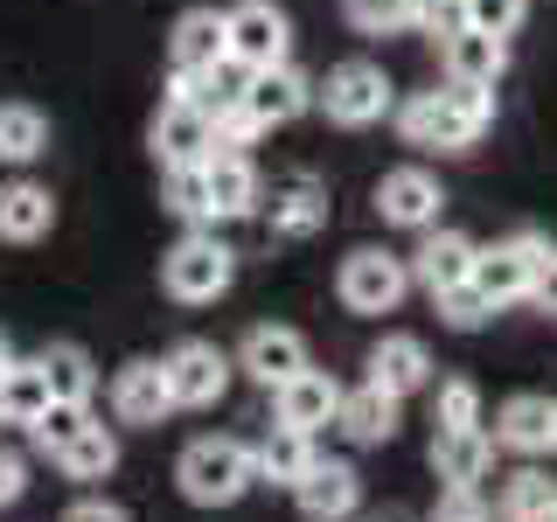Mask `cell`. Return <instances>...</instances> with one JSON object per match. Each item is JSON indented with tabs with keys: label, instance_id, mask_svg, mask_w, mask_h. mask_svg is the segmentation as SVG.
Returning <instances> with one entry per match:
<instances>
[{
	"label": "cell",
	"instance_id": "cell-1",
	"mask_svg": "<svg viewBox=\"0 0 557 522\" xmlns=\"http://www.w3.org/2000/svg\"><path fill=\"white\" fill-rule=\"evenodd\" d=\"M231 278H237V251H231L216 231H188V237L161 258V286H168L182 307L223 300V293H231Z\"/></svg>",
	"mask_w": 557,
	"mask_h": 522
},
{
	"label": "cell",
	"instance_id": "cell-2",
	"mask_svg": "<svg viewBox=\"0 0 557 522\" xmlns=\"http://www.w3.org/2000/svg\"><path fill=\"white\" fill-rule=\"evenodd\" d=\"M174 481H182V495L196 509H231L258 481V467H251V446H237V439H196L182 452V467H174Z\"/></svg>",
	"mask_w": 557,
	"mask_h": 522
},
{
	"label": "cell",
	"instance_id": "cell-3",
	"mask_svg": "<svg viewBox=\"0 0 557 522\" xmlns=\"http://www.w3.org/2000/svg\"><path fill=\"white\" fill-rule=\"evenodd\" d=\"M313 104H321L335 126H348V133H362V126H376L383 112L397 104V91H391V77H383V63H335L327 70V84H313Z\"/></svg>",
	"mask_w": 557,
	"mask_h": 522
},
{
	"label": "cell",
	"instance_id": "cell-4",
	"mask_svg": "<svg viewBox=\"0 0 557 522\" xmlns=\"http://www.w3.org/2000/svg\"><path fill=\"white\" fill-rule=\"evenodd\" d=\"M335 293H342L348 313H397V300L411 293V265H405L397 251H376V244H362V251L342 258Z\"/></svg>",
	"mask_w": 557,
	"mask_h": 522
},
{
	"label": "cell",
	"instance_id": "cell-5",
	"mask_svg": "<svg viewBox=\"0 0 557 522\" xmlns=\"http://www.w3.org/2000/svg\"><path fill=\"white\" fill-rule=\"evenodd\" d=\"M223 49H231V63H244V70L286 63V49H293L286 8H272V0H237V8H223Z\"/></svg>",
	"mask_w": 557,
	"mask_h": 522
},
{
	"label": "cell",
	"instance_id": "cell-6",
	"mask_svg": "<svg viewBox=\"0 0 557 522\" xmlns=\"http://www.w3.org/2000/svg\"><path fill=\"white\" fill-rule=\"evenodd\" d=\"M391 112H397V133H405V147L460 153V147H474V139L487 133V126H474V119H467L446 91H411V98H397Z\"/></svg>",
	"mask_w": 557,
	"mask_h": 522
},
{
	"label": "cell",
	"instance_id": "cell-7",
	"mask_svg": "<svg viewBox=\"0 0 557 522\" xmlns=\"http://www.w3.org/2000/svg\"><path fill=\"white\" fill-rule=\"evenodd\" d=\"M550 244L536 237V231H522V237H509V244H495V251H474V286L487 293L495 307H516V300H530V272H536V258H544Z\"/></svg>",
	"mask_w": 557,
	"mask_h": 522
},
{
	"label": "cell",
	"instance_id": "cell-8",
	"mask_svg": "<svg viewBox=\"0 0 557 522\" xmlns=\"http://www.w3.org/2000/svg\"><path fill=\"white\" fill-rule=\"evenodd\" d=\"M161 370H168V397H174V405L202 411V405H216V397L231 390V370H237V362L223 356L216 341H182Z\"/></svg>",
	"mask_w": 557,
	"mask_h": 522
},
{
	"label": "cell",
	"instance_id": "cell-9",
	"mask_svg": "<svg viewBox=\"0 0 557 522\" xmlns=\"http://www.w3.org/2000/svg\"><path fill=\"white\" fill-rule=\"evenodd\" d=\"M440 209H446V196H440V174L432 167H391L376 182V216L397 223V231H432Z\"/></svg>",
	"mask_w": 557,
	"mask_h": 522
},
{
	"label": "cell",
	"instance_id": "cell-10",
	"mask_svg": "<svg viewBox=\"0 0 557 522\" xmlns=\"http://www.w3.org/2000/svg\"><path fill=\"white\" fill-rule=\"evenodd\" d=\"M147 139H153V161H161V167H196V161L216 153V126H209V112H196V104H182V98H168L161 112H153Z\"/></svg>",
	"mask_w": 557,
	"mask_h": 522
},
{
	"label": "cell",
	"instance_id": "cell-11",
	"mask_svg": "<svg viewBox=\"0 0 557 522\" xmlns=\"http://www.w3.org/2000/svg\"><path fill=\"white\" fill-rule=\"evenodd\" d=\"M237 104L251 112L258 133H272V126H293V119L313 104V84H307L293 63H272V70H251V84H244Z\"/></svg>",
	"mask_w": 557,
	"mask_h": 522
},
{
	"label": "cell",
	"instance_id": "cell-12",
	"mask_svg": "<svg viewBox=\"0 0 557 522\" xmlns=\"http://www.w3.org/2000/svg\"><path fill=\"white\" fill-rule=\"evenodd\" d=\"M293 501H300L307 522H342V515H356V501H362V474L342 467V460H313L307 474L293 481Z\"/></svg>",
	"mask_w": 557,
	"mask_h": 522
},
{
	"label": "cell",
	"instance_id": "cell-13",
	"mask_svg": "<svg viewBox=\"0 0 557 522\" xmlns=\"http://www.w3.org/2000/svg\"><path fill=\"white\" fill-rule=\"evenodd\" d=\"M278 425H293V432H321V425H335V411H342V383L327 376V370H300V376H286L278 383Z\"/></svg>",
	"mask_w": 557,
	"mask_h": 522
},
{
	"label": "cell",
	"instance_id": "cell-14",
	"mask_svg": "<svg viewBox=\"0 0 557 522\" xmlns=\"http://www.w3.org/2000/svg\"><path fill=\"white\" fill-rule=\"evenodd\" d=\"M202 182H209V223H237V216H251V209L265 202L258 167L244 161V153H209V161H202Z\"/></svg>",
	"mask_w": 557,
	"mask_h": 522
},
{
	"label": "cell",
	"instance_id": "cell-15",
	"mask_svg": "<svg viewBox=\"0 0 557 522\" xmlns=\"http://www.w3.org/2000/svg\"><path fill=\"white\" fill-rule=\"evenodd\" d=\"M237 370L251 376V383H265V390H278L286 376L307 370V341L293 335V327H251L244 348H237Z\"/></svg>",
	"mask_w": 557,
	"mask_h": 522
},
{
	"label": "cell",
	"instance_id": "cell-16",
	"mask_svg": "<svg viewBox=\"0 0 557 522\" xmlns=\"http://www.w3.org/2000/svg\"><path fill=\"white\" fill-rule=\"evenodd\" d=\"M440 70L460 77V84H487V91H495L502 70H509V42H502V35H481V28H453V35H440Z\"/></svg>",
	"mask_w": 557,
	"mask_h": 522
},
{
	"label": "cell",
	"instance_id": "cell-17",
	"mask_svg": "<svg viewBox=\"0 0 557 522\" xmlns=\"http://www.w3.org/2000/svg\"><path fill=\"white\" fill-rule=\"evenodd\" d=\"M112 411H119V425H161L174 411L161 362H126V370L112 376Z\"/></svg>",
	"mask_w": 557,
	"mask_h": 522
},
{
	"label": "cell",
	"instance_id": "cell-18",
	"mask_svg": "<svg viewBox=\"0 0 557 522\" xmlns=\"http://www.w3.org/2000/svg\"><path fill=\"white\" fill-rule=\"evenodd\" d=\"M405 265H411V286L446 293V286H460V278L474 272V244H467L460 231H425V244H418Z\"/></svg>",
	"mask_w": 557,
	"mask_h": 522
},
{
	"label": "cell",
	"instance_id": "cell-19",
	"mask_svg": "<svg viewBox=\"0 0 557 522\" xmlns=\"http://www.w3.org/2000/svg\"><path fill=\"white\" fill-rule=\"evenodd\" d=\"M487 467H495V439H487L481 425H453V432L432 439V474L446 487H474Z\"/></svg>",
	"mask_w": 557,
	"mask_h": 522
},
{
	"label": "cell",
	"instance_id": "cell-20",
	"mask_svg": "<svg viewBox=\"0 0 557 522\" xmlns=\"http://www.w3.org/2000/svg\"><path fill=\"white\" fill-rule=\"evenodd\" d=\"M425 376H432V356H425L418 335H383L370 348V383H376V390L411 397V390H425Z\"/></svg>",
	"mask_w": 557,
	"mask_h": 522
},
{
	"label": "cell",
	"instance_id": "cell-21",
	"mask_svg": "<svg viewBox=\"0 0 557 522\" xmlns=\"http://www.w3.org/2000/svg\"><path fill=\"white\" fill-rule=\"evenodd\" d=\"M244 84H251V70L223 57V63H209V70H174V91L168 98H182V104H196V112L216 119V112H231V104L244 98Z\"/></svg>",
	"mask_w": 557,
	"mask_h": 522
},
{
	"label": "cell",
	"instance_id": "cell-22",
	"mask_svg": "<svg viewBox=\"0 0 557 522\" xmlns=\"http://www.w3.org/2000/svg\"><path fill=\"white\" fill-rule=\"evenodd\" d=\"M397 405H405V397H391V390H376V383H362V390H342L335 425H342L356 446H383V439H397Z\"/></svg>",
	"mask_w": 557,
	"mask_h": 522
},
{
	"label": "cell",
	"instance_id": "cell-23",
	"mask_svg": "<svg viewBox=\"0 0 557 522\" xmlns=\"http://www.w3.org/2000/svg\"><path fill=\"white\" fill-rule=\"evenodd\" d=\"M223 57H231V49H223V8H188L168 35V63L174 70H209Z\"/></svg>",
	"mask_w": 557,
	"mask_h": 522
},
{
	"label": "cell",
	"instance_id": "cell-24",
	"mask_svg": "<svg viewBox=\"0 0 557 522\" xmlns=\"http://www.w3.org/2000/svg\"><path fill=\"white\" fill-rule=\"evenodd\" d=\"M57 231V202H49V188L35 182H8L0 188V237L8 244H35Z\"/></svg>",
	"mask_w": 557,
	"mask_h": 522
},
{
	"label": "cell",
	"instance_id": "cell-25",
	"mask_svg": "<svg viewBox=\"0 0 557 522\" xmlns=\"http://www.w3.org/2000/svg\"><path fill=\"white\" fill-rule=\"evenodd\" d=\"M495 446H516V452H550V397H509L495 411Z\"/></svg>",
	"mask_w": 557,
	"mask_h": 522
},
{
	"label": "cell",
	"instance_id": "cell-26",
	"mask_svg": "<svg viewBox=\"0 0 557 522\" xmlns=\"http://www.w3.org/2000/svg\"><path fill=\"white\" fill-rule=\"evenodd\" d=\"M35 370H42L49 397H63V405H91V390H98V370H91V356H84L77 341H57V348H42V356H35Z\"/></svg>",
	"mask_w": 557,
	"mask_h": 522
},
{
	"label": "cell",
	"instance_id": "cell-27",
	"mask_svg": "<svg viewBox=\"0 0 557 522\" xmlns=\"http://www.w3.org/2000/svg\"><path fill=\"white\" fill-rule=\"evenodd\" d=\"M327 223V188L321 182H286V188H272V231L278 237H313Z\"/></svg>",
	"mask_w": 557,
	"mask_h": 522
},
{
	"label": "cell",
	"instance_id": "cell-28",
	"mask_svg": "<svg viewBox=\"0 0 557 522\" xmlns=\"http://www.w3.org/2000/svg\"><path fill=\"white\" fill-rule=\"evenodd\" d=\"M42 153H49V119L35 112V104L8 98V104H0V161L28 167V161H42Z\"/></svg>",
	"mask_w": 557,
	"mask_h": 522
},
{
	"label": "cell",
	"instance_id": "cell-29",
	"mask_svg": "<svg viewBox=\"0 0 557 522\" xmlns=\"http://www.w3.org/2000/svg\"><path fill=\"white\" fill-rule=\"evenodd\" d=\"M251 467H258V481L293 487L313 467V439H307V432H293V425H278V432H265V446L251 452Z\"/></svg>",
	"mask_w": 557,
	"mask_h": 522
},
{
	"label": "cell",
	"instance_id": "cell-30",
	"mask_svg": "<svg viewBox=\"0 0 557 522\" xmlns=\"http://www.w3.org/2000/svg\"><path fill=\"white\" fill-rule=\"evenodd\" d=\"M49 411V383L35 362H14L8 376H0V425H35V418Z\"/></svg>",
	"mask_w": 557,
	"mask_h": 522
},
{
	"label": "cell",
	"instance_id": "cell-31",
	"mask_svg": "<svg viewBox=\"0 0 557 522\" xmlns=\"http://www.w3.org/2000/svg\"><path fill=\"white\" fill-rule=\"evenodd\" d=\"M57 467H63L70 481H98V474H112V467H119V439L104 425H84L77 439L57 452Z\"/></svg>",
	"mask_w": 557,
	"mask_h": 522
},
{
	"label": "cell",
	"instance_id": "cell-32",
	"mask_svg": "<svg viewBox=\"0 0 557 522\" xmlns=\"http://www.w3.org/2000/svg\"><path fill=\"white\" fill-rule=\"evenodd\" d=\"M356 35H411L418 28V0H342Z\"/></svg>",
	"mask_w": 557,
	"mask_h": 522
},
{
	"label": "cell",
	"instance_id": "cell-33",
	"mask_svg": "<svg viewBox=\"0 0 557 522\" xmlns=\"http://www.w3.org/2000/svg\"><path fill=\"white\" fill-rule=\"evenodd\" d=\"M84 425H98V418H91V405H63V397H49V411H42V418H35V425H28V432H35V446H42V452H49V460H57V452H63L70 439H77V432H84Z\"/></svg>",
	"mask_w": 557,
	"mask_h": 522
},
{
	"label": "cell",
	"instance_id": "cell-34",
	"mask_svg": "<svg viewBox=\"0 0 557 522\" xmlns=\"http://www.w3.org/2000/svg\"><path fill=\"white\" fill-rule=\"evenodd\" d=\"M440 300V321L446 327H460V335H474V327H487L495 321V300L474 286V278H460V286H446V293H432Z\"/></svg>",
	"mask_w": 557,
	"mask_h": 522
},
{
	"label": "cell",
	"instance_id": "cell-35",
	"mask_svg": "<svg viewBox=\"0 0 557 522\" xmlns=\"http://www.w3.org/2000/svg\"><path fill=\"white\" fill-rule=\"evenodd\" d=\"M550 509H557V481H544L536 467H530V474H516L509 495H502V515H509V522H536V515H550Z\"/></svg>",
	"mask_w": 557,
	"mask_h": 522
},
{
	"label": "cell",
	"instance_id": "cell-36",
	"mask_svg": "<svg viewBox=\"0 0 557 522\" xmlns=\"http://www.w3.org/2000/svg\"><path fill=\"white\" fill-rule=\"evenodd\" d=\"M168 209H174L182 223H196V231L209 223V182H202V161H196V167H168Z\"/></svg>",
	"mask_w": 557,
	"mask_h": 522
},
{
	"label": "cell",
	"instance_id": "cell-37",
	"mask_svg": "<svg viewBox=\"0 0 557 522\" xmlns=\"http://www.w3.org/2000/svg\"><path fill=\"white\" fill-rule=\"evenodd\" d=\"M522 14H530V0H460V28L502 35V42L522 28Z\"/></svg>",
	"mask_w": 557,
	"mask_h": 522
},
{
	"label": "cell",
	"instance_id": "cell-38",
	"mask_svg": "<svg viewBox=\"0 0 557 522\" xmlns=\"http://www.w3.org/2000/svg\"><path fill=\"white\" fill-rule=\"evenodd\" d=\"M432 425L440 432H453V425H481V390L474 383H440V405H432Z\"/></svg>",
	"mask_w": 557,
	"mask_h": 522
},
{
	"label": "cell",
	"instance_id": "cell-39",
	"mask_svg": "<svg viewBox=\"0 0 557 522\" xmlns=\"http://www.w3.org/2000/svg\"><path fill=\"white\" fill-rule=\"evenodd\" d=\"M425 522H487V501L474 495V487H446L440 509H432Z\"/></svg>",
	"mask_w": 557,
	"mask_h": 522
},
{
	"label": "cell",
	"instance_id": "cell-40",
	"mask_svg": "<svg viewBox=\"0 0 557 522\" xmlns=\"http://www.w3.org/2000/svg\"><path fill=\"white\" fill-rule=\"evenodd\" d=\"M418 28L440 42V35H453L460 28V0H418Z\"/></svg>",
	"mask_w": 557,
	"mask_h": 522
},
{
	"label": "cell",
	"instance_id": "cell-41",
	"mask_svg": "<svg viewBox=\"0 0 557 522\" xmlns=\"http://www.w3.org/2000/svg\"><path fill=\"white\" fill-rule=\"evenodd\" d=\"M530 300L544 307V313H557V251L536 258V272H530Z\"/></svg>",
	"mask_w": 557,
	"mask_h": 522
},
{
	"label": "cell",
	"instance_id": "cell-42",
	"mask_svg": "<svg viewBox=\"0 0 557 522\" xmlns=\"http://www.w3.org/2000/svg\"><path fill=\"white\" fill-rule=\"evenodd\" d=\"M22 487H28L22 452H8V446H0V509H8V501H22Z\"/></svg>",
	"mask_w": 557,
	"mask_h": 522
},
{
	"label": "cell",
	"instance_id": "cell-43",
	"mask_svg": "<svg viewBox=\"0 0 557 522\" xmlns=\"http://www.w3.org/2000/svg\"><path fill=\"white\" fill-rule=\"evenodd\" d=\"M63 522H126V509H112V501H77Z\"/></svg>",
	"mask_w": 557,
	"mask_h": 522
},
{
	"label": "cell",
	"instance_id": "cell-44",
	"mask_svg": "<svg viewBox=\"0 0 557 522\" xmlns=\"http://www.w3.org/2000/svg\"><path fill=\"white\" fill-rule=\"evenodd\" d=\"M370 522H425V515H411V509H383V515H370Z\"/></svg>",
	"mask_w": 557,
	"mask_h": 522
},
{
	"label": "cell",
	"instance_id": "cell-45",
	"mask_svg": "<svg viewBox=\"0 0 557 522\" xmlns=\"http://www.w3.org/2000/svg\"><path fill=\"white\" fill-rule=\"evenodd\" d=\"M8 370H14V341L0 335V376H8Z\"/></svg>",
	"mask_w": 557,
	"mask_h": 522
},
{
	"label": "cell",
	"instance_id": "cell-46",
	"mask_svg": "<svg viewBox=\"0 0 557 522\" xmlns=\"http://www.w3.org/2000/svg\"><path fill=\"white\" fill-rule=\"evenodd\" d=\"M550 452H557V405H550Z\"/></svg>",
	"mask_w": 557,
	"mask_h": 522
},
{
	"label": "cell",
	"instance_id": "cell-47",
	"mask_svg": "<svg viewBox=\"0 0 557 522\" xmlns=\"http://www.w3.org/2000/svg\"><path fill=\"white\" fill-rule=\"evenodd\" d=\"M536 522H557V509H550V515H536Z\"/></svg>",
	"mask_w": 557,
	"mask_h": 522
}]
</instances>
